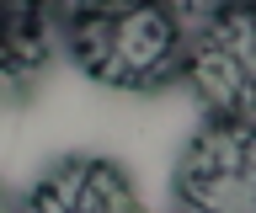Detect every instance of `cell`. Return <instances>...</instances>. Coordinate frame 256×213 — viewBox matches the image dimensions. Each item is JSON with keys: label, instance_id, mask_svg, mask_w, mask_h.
<instances>
[{"label": "cell", "instance_id": "1", "mask_svg": "<svg viewBox=\"0 0 256 213\" xmlns=\"http://www.w3.org/2000/svg\"><path fill=\"white\" fill-rule=\"evenodd\" d=\"M70 59L107 91H160L187 64V27L160 0H102L64 21Z\"/></svg>", "mask_w": 256, "mask_h": 213}, {"label": "cell", "instance_id": "2", "mask_svg": "<svg viewBox=\"0 0 256 213\" xmlns=\"http://www.w3.org/2000/svg\"><path fill=\"white\" fill-rule=\"evenodd\" d=\"M176 213H256V123L208 117L171 176Z\"/></svg>", "mask_w": 256, "mask_h": 213}, {"label": "cell", "instance_id": "3", "mask_svg": "<svg viewBox=\"0 0 256 213\" xmlns=\"http://www.w3.org/2000/svg\"><path fill=\"white\" fill-rule=\"evenodd\" d=\"M182 80L208 107V117L256 123V0H240L235 11L187 37Z\"/></svg>", "mask_w": 256, "mask_h": 213}, {"label": "cell", "instance_id": "4", "mask_svg": "<svg viewBox=\"0 0 256 213\" xmlns=\"http://www.w3.org/2000/svg\"><path fill=\"white\" fill-rule=\"evenodd\" d=\"M22 213H139V187L112 155H64L27 187Z\"/></svg>", "mask_w": 256, "mask_h": 213}, {"label": "cell", "instance_id": "5", "mask_svg": "<svg viewBox=\"0 0 256 213\" xmlns=\"http://www.w3.org/2000/svg\"><path fill=\"white\" fill-rule=\"evenodd\" d=\"M54 5L48 0H0V96H22L43 80L54 59Z\"/></svg>", "mask_w": 256, "mask_h": 213}, {"label": "cell", "instance_id": "6", "mask_svg": "<svg viewBox=\"0 0 256 213\" xmlns=\"http://www.w3.org/2000/svg\"><path fill=\"white\" fill-rule=\"evenodd\" d=\"M166 11H171L182 27H208L214 16H224V11H235L240 0H160Z\"/></svg>", "mask_w": 256, "mask_h": 213}, {"label": "cell", "instance_id": "7", "mask_svg": "<svg viewBox=\"0 0 256 213\" xmlns=\"http://www.w3.org/2000/svg\"><path fill=\"white\" fill-rule=\"evenodd\" d=\"M54 5V16H64V21H75V16H86L91 5H102V0H48Z\"/></svg>", "mask_w": 256, "mask_h": 213}, {"label": "cell", "instance_id": "8", "mask_svg": "<svg viewBox=\"0 0 256 213\" xmlns=\"http://www.w3.org/2000/svg\"><path fill=\"white\" fill-rule=\"evenodd\" d=\"M0 213H11V197H6V187H0Z\"/></svg>", "mask_w": 256, "mask_h": 213}]
</instances>
